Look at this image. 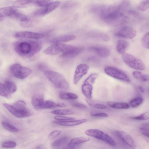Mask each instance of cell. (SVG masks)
Instances as JSON below:
<instances>
[{
  "instance_id": "obj_2",
  "label": "cell",
  "mask_w": 149,
  "mask_h": 149,
  "mask_svg": "<svg viewBox=\"0 0 149 149\" xmlns=\"http://www.w3.org/2000/svg\"><path fill=\"white\" fill-rule=\"evenodd\" d=\"M44 74L48 79L57 88L67 90L69 86L66 79L61 74L56 72L47 70Z\"/></svg>"
},
{
  "instance_id": "obj_11",
  "label": "cell",
  "mask_w": 149,
  "mask_h": 149,
  "mask_svg": "<svg viewBox=\"0 0 149 149\" xmlns=\"http://www.w3.org/2000/svg\"><path fill=\"white\" fill-rule=\"evenodd\" d=\"M136 34V31L134 29L127 26L123 27L115 34L117 37L127 39H132Z\"/></svg>"
},
{
  "instance_id": "obj_10",
  "label": "cell",
  "mask_w": 149,
  "mask_h": 149,
  "mask_svg": "<svg viewBox=\"0 0 149 149\" xmlns=\"http://www.w3.org/2000/svg\"><path fill=\"white\" fill-rule=\"evenodd\" d=\"M3 106L13 115L18 118H24L28 117L32 115L31 113L28 109L22 110L16 109L11 105L6 103H3Z\"/></svg>"
},
{
  "instance_id": "obj_37",
  "label": "cell",
  "mask_w": 149,
  "mask_h": 149,
  "mask_svg": "<svg viewBox=\"0 0 149 149\" xmlns=\"http://www.w3.org/2000/svg\"><path fill=\"white\" fill-rule=\"evenodd\" d=\"M52 2L51 0H35L33 3L38 6L45 7Z\"/></svg>"
},
{
  "instance_id": "obj_36",
  "label": "cell",
  "mask_w": 149,
  "mask_h": 149,
  "mask_svg": "<svg viewBox=\"0 0 149 149\" xmlns=\"http://www.w3.org/2000/svg\"><path fill=\"white\" fill-rule=\"evenodd\" d=\"M87 103L91 106L93 107L96 108L100 109H105L107 108L106 106L104 105L99 103H95L90 99L86 100Z\"/></svg>"
},
{
  "instance_id": "obj_23",
  "label": "cell",
  "mask_w": 149,
  "mask_h": 149,
  "mask_svg": "<svg viewBox=\"0 0 149 149\" xmlns=\"http://www.w3.org/2000/svg\"><path fill=\"white\" fill-rule=\"evenodd\" d=\"M44 101L43 95L42 94H38L32 97L31 102L32 104L37 109Z\"/></svg>"
},
{
  "instance_id": "obj_38",
  "label": "cell",
  "mask_w": 149,
  "mask_h": 149,
  "mask_svg": "<svg viewBox=\"0 0 149 149\" xmlns=\"http://www.w3.org/2000/svg\"><path fill=\"white\" fill-rule=\"evenodd\" d=\"M141 42L144 47L149 49V31L143 36L142 38Z\"/></svg>"
},
{
  "instance_id": "obj_3",
  "label": "cell",
  "mask_w": 149,
  "mask_h": 149,
  "mask_svg": "<svg viewBox=\"0 0 149 149\" xmlns=\"http://www.w3.org/2000/svg\"><path fill=\"white\" fill-rule=\"evenodd\" d=\"M122 58L123 62L131 68L143 70L146 68L142 61L130 54L125 53L122 54Z\"/></svg>"
},
{
  "instance_id": "obj_50",
  "label": "cell",
  "mask_w": 149,
  "mask_h": 149,
  "mask_svg": "<svg viewBox=\"0 0 149 149\" xmlns=\"http://www.w3.org/2000/svg\"><path fill=\"white\" fill-rule=\"evenodd\" d=\"M139 89L140 91L142 93H144V90L143 87L141 86H139Z\"/></svg>"
},
{
  "instance_id": "obj_46",
  "label": "cell",
  "mask_w": 149,
  "mask_h": 149,
  "mask_svg": "<svg viewBox=\"0 0 149 149\" xmlns=\"http://www.w3.org/2000/svg\"><path fill=\"white\" fill-rule=\"evenodd\" d=\"M141 127L149 128V121L143 123L141 125Z\"/></svg>"
},
{
  "instance_id": "obj_12",
  "label": "cell",
  "mask_w": 149,
  "mask_h": 149,
  "mask_svg": "<svg viewBox=\"0 0 149 149\" xmlns=\"http://www.w3.org/2000/svg\"><path fill=\"white\" fill-rule=\"evenodd\" d=\"M89 69V66L85 63L78 65L75 70L73 77V83L76 84L81 78L88 72Z\"/></svg>"
},
{
  "instance_id": "obj_7",
  "label": "cell",
  "mask_w": 149,
  "mask_h": 149,
  "mask_svg": "<svg viewBox=\"0 0 149 149\" xmlns=\"http://www.w3.org/2000/svg\"><path fill=\"white\" fill-rule=\"evenodd\" d=\"M10 70L15 77L20 79L26 78L31 74L32 72L29 68L19 63H15L12 65L10 67Z\"/></svg>"
},
{
  "instance_id": "obj_18",
  "label": "cell",
  "mask_w": 149,
  "mask_h": 149,
  "mask_svg": "<svg viewBox=\"0 0 149 149\" xmlns=\"http://www.w3.org/2000/svg\"><path fill=\"white\" fill-rule=\"evenodd\" d=\"M87 120L86 119H82L77 120H72L68 121H61L56 120L53 122L60 125L70 126L78 125L85 122Z\"/></svg>"
},
{
  "instance_id": "obj_49",
  "label": "cell",
  "mask_w": 149,
  "mask_h": 149,
  "mask_svg": "<svg viewBox=\"0 0 149 149\" xmlns=\"http://www.w3.org/2000/svg\"><path fill=\"white\" fill-rule=\"evenodd\" d=\"M39 68L41 70H44L46 68V66L44 65L40 64L39 66Z\"/></svg>"
},
{
  "instance_id": "obj_44",
  "label": "cell",
  "mask_w": 149,
  "mask_h": 149,
  "mask_svg": "<svg viewBox=\"0 0 149 149\" xmlns=\"http://www.w3.org/2000/svg\"><path fill=\"white\" fill-rule=\"evenodd\" d=\"M71 105L74 107L80 108L85 109L87 107L84 104L77 102H72L71 103Z\"/></svg>"
},
{
  "instance_id": "obj_28",
  "label": "cell",
  "mask_w": 149,
  "mask_h": 149,
  "mask_svg": "<svg viewBox=\"0 0 149 149\" xmlns=\"http://www.w3.org/2000/svg\"><path fill=\"white\" fill-rule=\"evenodd\" d=\"M143 101L142 97H137L131 99L129 102V105L132 108L137 107L141 104Z\"/></svg>"
},
{
  "instance_id": "obj_17",
  "label": "cell",
  "mask_w": 149,
  "mask_h": 149,
  "mask_svg": "<svg viewBox=\"0 0 149 149\" xmlns=\"http://www.w3.org/2000/svg\"><path fill=\"white\" fill-rule=\"evenodd\" d=\"M89 49L102 58L109 56L110 54V50L106 47L101 46H93L90 47Z\"/></svg>"
},
{
  "instance_id": "obj_29",
  "label": "cell",
  "mask_w": 149,
  "mask_h": 149,
  "mask_svg": "<svg viewBox=\"0 0 149 149\" xmlns=\"http://www.w3.org/2000/svg\"><path fill=\"white\" fill-rule=\"evenodd\" d=\"M4 84L7 89L11 93H13L16 91L17 87L16 84L13 82L7 80L5 81Z\"/></svg>"
},
{
  "instance_id": "obj_16",
  "label": "cell",
  "mask_w": 149,
  "mask_h": 149,
  "mask_svg": "<svg viewBox=\"0 0 149 149\" xmlns=\"http://www.w3.org/2000/svg\"><path fill=\"white\" fill-rule=\"evenodd\" d=\"M115 133L120 139L129 147L133 148H135V141L129 134L119 130L116 131Z\"/></svg>"
},
{
  "instance_id": "obj_39",
  "label": "cell",
  "mask_w": 149,
  "mask_h": 149,
  "mask_svg": "<svg viewBox=\"0 0 149 149\" xmlns=\"http://www.w3.org/2000/svg\"><path fill=\"white\" fill-rule=\"evenodd\" d=\"M132 119L137 120H144L149 119V111L146 112L137 116L130 118Z\"/></svg>"
},
{
  "instance_id": "obj_8",
  "label": "cell",
  "mask_w": 149,
  "mask_h": 149,
  "mask_svg": "<svg viewBox=\"0 0 149 149\" xmlns=\"http://www.w3.org/2000/svg\"><path fill=\"white\" fill-rule=\"evenodd\" d=\"M104 71L107 74L115 79L126 82L130 81V78L125 72L115 67H106Z\"/></svg>"
},
{
  "instance_id": "obj_35",
  "label": "cell",
  "mask_w": 149,
  "mask_h": 149,
  "mask_svg": "<svg viewBox=\"0 0 149 149\" xmlns=\"http://www.w3.org/2000/svg\"><path fill=\"white\" fill-rule=\"evenodd\" d=\"M149 8V0H144L137 6V10L141 11H146Z\"/></svg>"
},
{
  "instance_id": "obj_5",
  "label": "cell",
  "mask_w": 149,
  "mask_h": 149,
  "mask_svg": "<svg viewBox=\"0 0 149 149\" xmlns=\"http://www.w3.org/2000/svg\"><path fill=\"white\" fill-rule=\"evenodd\" d=\"M85 134L88 136L101 140L110 146H115L116 143L110 136L102 131L96 129H89L86 130Z\"/></svg>"
},
{
  "instance_id": "obj_6",
  "label": "cell",
  "mask_w": 149,
  "mask_h": 149,
  "mask_svg": "<svg viewBox=\"0 0 149 149\" xmlns=\"http://www.w3.org/2000/svg\"><path fill=\"white\" fill-rule=\"evenodd\" d=\"M98 76L96 73L91 74L84 80L81 87L82 92L88 99H91L92 97L93 85L94 83Z\"/></svg>"
},
{
  "instance_id": "obj_24",
  "label": "cell",
  "mask_w": 149,
  "mask_h": 149,
  "mask_svg": "<svg viewBox=\"0 0 149 149\" xmlns=\"http://www.w3.org/2000/svg\"><path fill=\"white\" fill-rule=\"evenodd\" d=\"M68 138L67 136L60 138L54 141L52 144L54 148H60L63 147L68 142Z\"/></svg>"
},
{
  "instance_id": "obj_22",
  "label": "cell",
  "mask_w": 149,
  "mask_h": 149,
  "mask_svg": "<svg viewBox=\"0 0 149 149\" xmlns=\"http://www.w3.org/2000/svg\"><path fill=\"white\" fill-rule=\"evenodd\" d=\"M129 46L127 41L123 39L118 40L116 45V49L118 52L120 54L125 53V51Z\"/></svg>"
},
{
  "instance_id": "obj_33",
  "label": "cell",
  "mask_w": 149,
  "mask_h": 149,
  "mask_svg": "<svg viewBox=\"0 0 149 149\" xmlns=\"http://www.w3.org/2000/svg\"><path fill=\"white\" fill-rule=\"evenodd\" d=\"M1 125L4 129L10 132H17L19 131L17 128L7 122H2L1 123Z\"/></svg>"
},
{
  "instance_id": "obj_48",
  "label": "cell",
  "mask_w": 149,
  "mask_h": 149,
  "mask_svg": "<svg viewBox=\"0 0 149 149\" xmlns=\"http://www.w3.org/2000/svg\"><path fill=\"white\" fill-rule=\"evenodd\" d=\"M140 129L141 131L149 132V128L141 127Z\"/></svg>"
},
{
  "instance_id": "obj_20",
  "label": "cell",
  "mask_w": 149,
  "mask_h": 149,
  "mask_svg": "<svg viewBox=\"0 0 149 149\" xmlns=\"http://www.w3.org/2000/svg\"><path fill=\"white\" fill-rule=\"evenodd\" d=\"M66 105L63 103H56L50 100L44 101L37 109H48L58 107H63Z\"/></svg>"
},
{
  "instance_id": "obj_13",
  "label": "cell",
  "mask_w": 149,
  "mask_h": 149,
  "mask_svg": "<svg viewBox=\"0 0 149 149\" xmlns=\"http://www.w3.org/2000/svg\"><path fill=\"white\" fill-rule=\"evenodd\" d=\"M60 4V2L59 1L52 2L48 5L36 10L34 12V14L37 16H44L53 11Z\"/></svg>"
},
{
  "instance_id": "obj_41",
  "label": "cell",
  "mask_w": 149,
  "mask_h": 149,
  "mask_svg": "<svg viewBox=\"0 0 149 149\" xmlns=\"http://www.w3.org/2000/svg\"><path fill=\"white\" fill-rule=\"evenodd\" d=\"M20 24L24 28H29L32 26V23L28 19L20 21Z\"/></svg>"
},
{
  "instance_id": "obj_31",
  "label": "cell",
  "mask_w": 149,
  "mask_h": 149,
  "mask_svg": "<svg viewBox=\"0 0 149 149\" xmlns=\"http://www.w3.org/2000/svg\"><path fill=\"white\" fill-rule=\"evenodd\" d=\"M14 108L22 110H27L26 103L23 100H19L13 103L12 105Z\"/></svg>"
},
{
  "instance_id": "obj_47",
  "label": "cell",
  "mask_w": 149,
  "mask_h": 149,
  "mask_svg": "<svg viewBox=\"0 0 149 149\" xmlns=\"http://www.w3.org/2000/svg\"><path fill=\"white\" fill-rule=\"evenodd\" d=\"M142 134L145 136L149 138V132L146 131H143L142 132Z\"/></svg>"
},
{
  "instance_id": "obj_27",
  "label": "cell",
  "mask_w": 149,
  "mask_h": 149,
  "mask_svg": "<svg viewBox=\"0 0 149 149\" xmlns=\"http://www.w3.org/2000/svg\"><path fill=\"white\" fill-rule=\"evenodd\" d=\"M132 75L136 79L142 81H146L149 79V77L147 75L139 71L133 72Z\"/></svg>"
},
{
  "instance_id": "obj_34",
  "label": "cell",
  "mask_w": 149,
  "mask_h": 149,
  "mask_svg": "<svg viewBox=\"0 0 149 149\" xmlns=\"http://www.w3.org/2000/svg\"><path fill=\"white\" fill-rule=\"evenodd\" d=\"M35 0H17L14 2L13 5L15 7H20L32 3Z\"/></svg>"
},
{
  "instance_id": "obj_1",
  "label": "cell",
  "mask_w": 149,
  "mask_h": 149,
  "mask_svg": "<svg viewBox=\"0 0 149 149\" xmlns=\"http://www.w3.org/2000/svg\"><path fill=\"white\" fill-rule=\"evenodd\" d=\"M13 48L19 55L29 58L38 52L42 48V45L40 42L34 40H22L14 43Z\"/></svg>"
},
{
  "instance_id": "obj_32",
  "label": "cell",
  "mask_w": 149,
  "mask_h": 149,
  "mask_svg": "<svg viewBox=\"0 0 149 149\" xmlns=\"http://www.w3.org/2000/svg\"><path fill=\"white\" fill-rule=\"evenodd\" d=\"M51 113L52 114L58 115H70L74 113L73 111L69 109L55 110L51 111Z\"/></svg>"
},
{
  "instance_id": "obj_14",
  "label": "cell",
  "mask_w": 149,
  "mask_h": 149,
  "mask_svg": "<svg viewBox=\"0 0 149 149\" xmlns=\"http://www.w3.org/2000/svg\"><path fill=\"white\" fill-rule=\"evenodd\" d=\"M45 34L29 31H21L16 33L14 37L16 38L38 39L44 38Z\"/></svg>"
},
{
  "instance_id": "obj_25",
  "label": "cell",
  "mask_w": 149,
  "mask_h": 149,
  "mask_svg": "<svg viewBox=\"0 0 149 149\" xmlns=\"http://www.w3.org/2000/svg\"><path fill=\"white\" fill-rule=\"evenodd\" d=\"M107 104L112 108L117 109H127L130 107L128 104L125 102L109 101Z\"/></svg>"
},
{
  "instance_id": "obj_26",
  "label": "cell",
  "mask_w": 149,
  "mask_h": 149,
  "mask_svg": "<svg viewBox=\"0 0 149 149\" xmlns=\"http://www.w3.org/2000/svg\"><path fill=\"white\" fill-rule=\"evenodd\" d=\"M58 97L60 99L63 100H74L77 99L78 96L74 93L61 92L59 93Z\"/></svg>"
},
{
  "instance_id": "obj_21",
  "label": "cell",
  "mask_w": 149,
  "mask_h": 149,
  "mask_svg": "<svg viewBox=\"0 0 149 149\" xmlns=\"http://www.w3.org/2000/svg\"><path fill=\"white\" fill-rule=\"evenodd\" d=\"M76 38V36L74 35H67L54 38L51 42L54 44L61 43L74 40Z\"/></svg>"
},
{
  "instance_id": "obj_9",
  "label": "cell",
  "mask_w": 149,
  "mask_h": 149,
  "mask_svg": "<svg viewBox=\"0 0 149 149\" xmlns=\"http://www.w3.org/2000/svg\"><path fill=\"white\" fill-rule=\"evenodd\" d=\"M69 45L61 43L55 44L45 49L44 53L49 55H54L63 53L68 49Z\"/></svg>"
},
{
  "instance_id": "obj_30",
  "label": "cell",
  "mask_w": 149,
  "mask_h": 149,
  "mask_svg": "<svg viewBox=\"0 0 149 149\" xmlns=\"http://www.w3.org/2000/svg\"><path fill=\"white\" fill-rule=\"evenodd\" d=\"M0 94L1 96L7 99L11 97L10 93L4 84H0Z\"/></svg>"
},
{
  "instance_id": "obj_43",
  "label": "cell",
  "mask_w": 149,
  "mask_h": 149,
  "mask_svg": "<svg viewBox=\"0 0 149 149\" xmlns=\"http://www.w3.org/2000/svg\"><path fill=\"white\" fill-rule=\"evenodd\" d=\"M61 131L59 130H55L51 132L49 135V137L50 139H53L58 136Z\"/></svg>"
},
{
  "instance_id": "obj_42",
  "label": "cell",
  "mask_w": 149,
  "mask_h": 149,
  "mask_svg": "<svg viewBox=\"0 0 149 149\" xmlns=\"http://www.w3.org/2000/svg\"><path fill=\"white\" fill-rule=\"evenodd\" d=\"M54 118L56 120L61 121H68L75 120V118L72 117H68L61 115H56L55 116Z\"/></svg>"
},
{
  "instance_id": "obj_19",
  "label": "cell",
  "mask_w": 149,
  "mask_h": 149,
  "mask_svg": "<svg viewBox=\"0 0 149 149\" xmlns=\"http://www.w3.org/2000/svg\"><path fill=\"white\" fill-rule=\"evenodd\" d=\"M90 139L83 136L73 138L69 142L68 147L70 148H73L77 146L90 141Z\"/></svg>"
},
{
  "instance_id": "obj_40",
  "label": "cell",
  "mask_w": 149,
  "mask_h": 149,
  "mask_svg": "<svg viewBox=\"0 0 149 149\" xmlns=\"http://www.w3.org/2000/svg\"><path fill=\"white\" fill-rule=\"evenodd\" d=\"M16 146V143L11 141H7L3 142L1 144V146L4 148H13Z\"/></svg>"
},
{
  "instance_id": "obj_4",
  "label": "cell",
  "mask_w": 149,
  "mask_h": 149,
  "mask_svg": "<svg viewBox=\"0 0 149 149\" xmlns=\"http://www.w3.org/2000/svg\"><path fill=\"white\" fill-rule=\"evenodd\" d=\"M6 17L17 19L20 21L28 19L24 15L14 6L4 7L0 8V21H3L4 17Z\"/></svg>"
},
{
  "instance_id": "obj_15",
  "label": "cell",
  "mask_w": 149,
  "mask_h": 149,
  "mask_svg": "<svg viewBox=\"0 0 149 149\" xmlns=\"http://www.w3.org/2000/svg\"><path fill=\"white\" fill-rule=\"evenodd\" d=\"M83 50V49L80 47L69 45L68 48L63 54H61V57L65 58H70L75 57Z\"/></svg>"
},
{
  "instance_id": "obj_45",
  "label": "cell",
  "mask_w": 149,
  "mask_h": 149,
  "mask_svg": "<svg viewBox=\"0 0 149 149\" xmlns=\"http://www.w3.org/2000/svg\"><path fill=\"white\" fill-rule=\"evenodd\" d=\"M91 116L97 117H107L108 115L107 114L104 113H99L91 114Z\"/></svg>"
}]
</instances>
